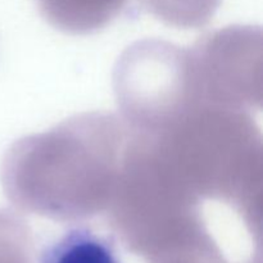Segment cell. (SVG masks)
Masks as SVG:
<instances>
[{"instance_id": "1", "label": "cell", "mask_w": 263, "mask_h": 263, "mask_svg": "<svg viewBox=\"0 0 263 263\" xmlns=\"http://www.w3.org/2000/svg\"><path fill=\"white\" fill-rule=\"evenodd\" d=\"M128 128L108 112H87L10 145L0 171L15 208L54 221H82L109 207Z\"/></svg>"}, {"instance_id": "2", "label": "cell", "mask_w": 263, "mask_h": 263, "mask_svg": "<svg viewBox=\"0 0 263 263\" xmlns=\"http://www.w3.org/2000/svg\"><path fill=\"white\" fill-rule=\"evenodd\" d=\"M113 89L128 130L154 133L198 107L189 49L158 39L136 41L116 63Z\"/></svg>"}, {"instance_id": "3", "label": "cell", "mask_w": 263, "mask_h": 263, "mask_svg": "<svg viewBox=\"0 0 263 263\" xmlns=\"http://www.w3.org/2000/svg\"><path fill=\"white\" fill-rule=\"evenodd\" d=\"M262 39L261 27L234 25L189 48L199 104L246 113L261 109Z\"/></svg>"}, {"instance_id": "4", "label": "cell", "mask_w": 263, "mask_h": 263, "mask_svg": "<svg viewBox=\"0 0 263 263\" xmlns=\"http://www.w3.org/2000/svg\"><path fill=\"white\" fill-rule=\"evenodd\" d=\"M41 14L58 30L87 35L112 22L128 0H36Z\"/></svg>"}, {"instance_id": "5", "label": "cell", "mask_w": 263, "mask_h": 263, "mask_svg": "<svg viewBox=\"0 0 263 263\" xmlns=\"http://www.w3.org/2000/svg\"><path fill=\"white\" fill-rule=\"evenodd\" d=\"M36 263H122L109 238L76 228L49 244Z\"/></svg>"}, {"instance_id": "6", "label": "cell", "mask_w": 263, "mask_h": 263, "mask_svg": "<svg viewBox=\"0 0 263 263\" xmlns=\"http://www.w3.org/2000/svg\"><path fill=\"white\" fill-rule=\"evenodd\" d=\"M157 20L177 28H200L211 22L222 0H139Z\"/></svg>"}]
</instances>
